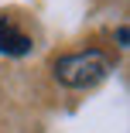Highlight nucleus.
<instances>
[{
    "mask_svg": "<svg viewBox=\"0 0 130 133\" xmlns=\"http://www.w3.org/2000/svg\"><path fill=\"white\" fill-rule=\"evenodd\" d=\"M106 72H110V58L96 48L75 51V55H65L55 62V78L69 89H89L99 78H106Z\"/></svg>",
    "mask_w": 130,
    "mask_h": 133,
    "instance_id": "1",
    "label": "nucleus"
},
{
    "mask_svg": "<svg viewBox=\"0 0 130 133\" xmlns=\"http://www.w3.org/2000/svg\"><path fill=\"white\" fill-rule=\"evenodd\" d=\"M0 51L4 55H28L31 51V38L4 14H0Z\"/></svg>",
    "mask_w": 130,
    "mask_h": 133,
    "instance_id": "2",
    "label": "nucleus"
},
{
    "mask_svg": "<svg viewBox=\"0 0 130 133\" xmlns=\"http://www.w3.org/2000/svg\"><path fill=\"white\" fill-rule=\"evenodd\" d=\"M127 41H130V31H127V28H116V44L127 48Z\"/></svg>",
    "mask_w": 130,
    "mask_h": 133,
    "instance_id": "3",
    "label": "nucleus"
}]
</instances>
